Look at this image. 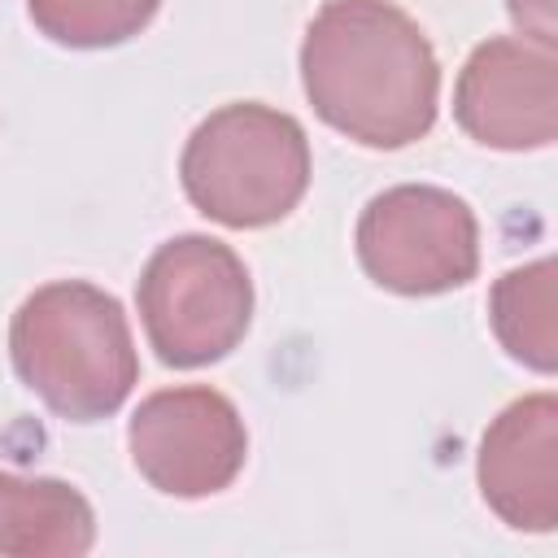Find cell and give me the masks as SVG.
<instances>
[{"mask_svg": "<svg viewBox=\"0 0 558 558\" xmlns=\"http://www.w3.org/2000/svg\"><path fill=\"white\" fill-rule=\"evenodd\" d=\"M301 83L314 113L366 148L423 140L440 105L436 52L388 0H327L301 44Z\"/></svg>", "mask_w": 558, "mask_h": 558, "instance_id": "1", "label": "cell"}, {"mask_svg": "<svg viewBox=\"0 0 558 558\" xmlns=\"http://www.w3.org/2000/svg\"><path fill=\"white\" fill-rule=\"evenodd\" d=\"M9 357L17 379L70 423L118 414L140 379L131 323L118 296L83 279L44 283L17 305Z\"/></svg>", "mask_w": 558, "mask_h": 558, "instance_id": "2", "label": "cell"}, {"mask_svg": "<svg viewBox=\"0 0 558 558\" xmlns=\"http://www.w3.org/2000/svg\"><path fill=\"white\" fill-rule=\"evenodd\" d=\"M179 179L209 222L231 231L270 227L288 218L310 187L305 126L257 100L222 105L187 135Z\"/></svg>", "mask_w": 558, "mask_h": 558, "instance_id": "3", "label": "cell"}, {"mask_svg": "<svg viewBox=\"0 0 558 558\" xmlns=\"http://www.w3.org/2000/svg\"><path fill=\"white\" fill-rule=\"evenodd\" d=\"M144 336L174 371L222 362L253 323V279L240 253L214 235L166 240L135 288Z\"/></svg>", "mask_w": 558, "mask_h": 558, "instance_id": "4", "label": "cell"}, {"mask_svg": "<svg viewBox=\"0 0 558 558\" xmlns=\"http://www.w3.org/2000/svg\"><path fill=\"white\" fill-rule=\"evenodd\" d=\"M362 270L397 296H436L475 279L480 222L471 205L432 183L379 192L357 218Z\"/></svg>", "mask_w": 558, "mask_h": 558, "instance_id": "5", "label": "cell"}, {"mask_svg": "<svg viewBox=\"0 0 558 558\" xmlns=\"http://www.w3.org/2000/svg\"><path fill=\"white\" fill-rule=\"evenodd\" d=\"M126 449L157 493L196 501L235 484L248 458V432L231 397L187 384L161 388L135 405Z\"/></svg>", "mask_w": 558, "mask_h": 558, "instance_id": "6", "label": "cell"}, {"mask_svg": "<svg viewBox=\"0 0 558 558\" xmlns=\"http://www.w3.org/2000/svg\"><path fill=\"white\" fill-rule=\"evenodd\" d=\"M458 126L501 153H532L558 140V52L527 35L484 39L453 87Z\"/></svg>", "mask_w": 558, "mask_h": 558, "instance_id": "7", "label": "cell"}, {"mask_svg": "<svg viewBox=\"0 0 558 558\" xmlns=\"http://www.w3.org/2000/svg\"><path fill=\"white\" fill-rule=\"evenodd\" d=\"M480 497L519 532L558 527V397L532 392L510 401L484 432L475 458Z\"/></svg>", "mask_w": 558, "mask_h": 558, "instance_id": "8", "label": "cell"}, {"mask_svg": "<svg viewBox=\"0 0 558 558\" xmlns=\"http://www.w3.org/2000/svg\"><path fill=\"white\" fill-rule=\"evenodd\" d=\"M92 545H96V514L74 484L0 471V554L78 558Z\"/></svg>", "mask_w": 558, "mask_h": 558, "instance_id": "9", "label": "cell"}, {"mask_svg": "<svg viewBox=\"0 0 558 558\" xmlns=\"http://www.w3.org/2000/svg\"><path fill=\"white\" fill-rule=\"evenodd\" d=\"M554 257H541L532 266L506 270L488 292V318L501 340V349L541 371H558V323H554Z\"/></svg>", "mask_w": 558, "mask_h": 558, "instance_id": "10", "label": "cell"}, {"mask_svg": "<svg viewBox=\"0 0 558 558\" xmlns=\"http://www.w3.org/2000/svg\"><path fill=\"white\" fill-rule=\"evenodd\" d=\"M161 0H26L31 22L61 48H118L135 39Z\"/></svg>", "mask_w": 558, "mask_h": 558, "instance_id": "11", "label": "cell"}, {"mask_svg": "<svg viewBox=\"0 0 558 558\" xmlns=\"http://www.w3.org/2000/svg\"><path fill=\"white\" fill-rule=\"evenodd\" d=\"M510 22L519 26V35L536 39V44H554L558 39V17H554V0H506Z\"/></svg>", "mask_w": 558, "mask_h": 558, "instance_id": "12", "label": "cell"}]
</instances>
